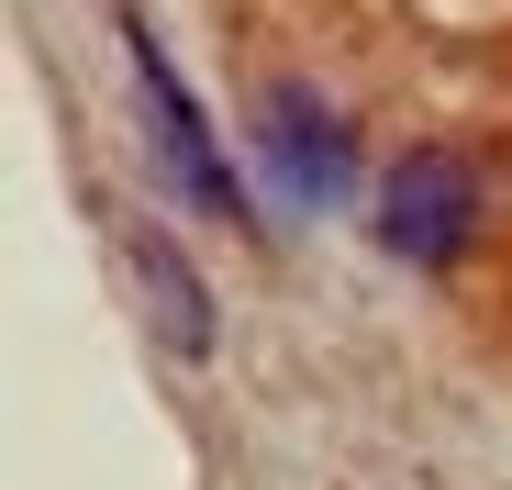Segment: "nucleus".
I'll return each mask as SVG.
<instances>
[{
	"instance_id": "obj_4",
	"label": "nucleus",
	"mask_w": 512,
	"mask_h": 490,
	"mask_svg": "<svg viewBox=\"0 0 512 490\" xmlns=\"http://www.w3.org/2000/svg\"><path fill=\"white\" fill-rule=\"evenodd\" d=\"M123 257H134V279H145V301H156V335L179 346V357H212V301H201L190 257H179L156 223H134V234H123Z\"/></svg>"
},
{
	"instance_id": "obj_1",
	"label": "nucleus",
	"mask_w": 512,
	"mask_h": 490,
	"mask_svg": "<svg viewBox=\"0 0 512 490\" xmlns=\"http://www.w3.org/2000/svg\"><path fill=\"white\" fill-rule=\"evenodd\" d=\"M123 56H134V101L156 112V156H167V179H179L201 212H234V223H245V190H234L223 145H212V123H201V101H190V78L167 67V45L145 34V12H123Z\"/></svg>"
},
{
	"instance_id": "obj_2",
	"label": "nucleus",
	"mask_w": 512,
	"mask_h": 490,
	"mask_svg": "<svg viewBox=\"0 0 512 490\" xmlns=\"http://www.w3.org/2000/svg\"><path fill=\"white\" fill-rule=\"evenodd\" d=\"M468 234H479V179L457 168L446 145L401 156L390 190H379V245H390V257H412V268H446Z\"/></svg>"
},
{
	"instance_id": "obj_3",
	"label": "nucleus",
	"mask_w": 512,
	"mask_h": 490,
	"mask_svg": "<svg viewBox=\"0 0 512 490\" xmlns=\"http://www.w3.org/2000/svg\"><path fill=\"white\" fill-rule=\"evenodd\" d=\"M268 168H279V190L301 201V212H323V201H346L357 190V145H346V123H334L312 90H268Z\"/></svg>"
}]
</instances>
